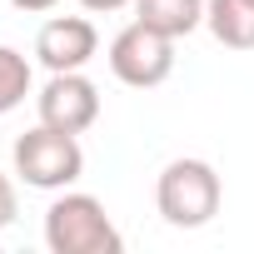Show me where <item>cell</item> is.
I'll return each instance as SVG.
<instances>
[{
    "instance_id": "obj_10",
    "label": "cell",
    "mask_w": 254,
    "mask_h": 254,
    "mask_svg": "<svg viewBox=\"0 0 254 254\" xmlns=\"http://www.w3.org/2000/svg\"><path fill=\"white\" fill-rule=\"evenodd\" d=\"M20 214V194H15V180L10 175H0V229H10Z\"/></svg>"
},
{
    "instance_id": "obj_3",
    "label": "cell",
    "mask_w": 254,
    "mask_h": 254,
    "mask_svg": "<svg viewBox=\"0 0 254 254\" xmlns=\"http://www.w3.org/2000/svg\"><path fill=\"white\" fill-rule=\"evenodd\" d=\"M15 160V175L30 185V190H70L80 175H85V150L75 135L65 130H50V125H35L25 130L10 150Z\"/></svg>"
},
{
    "instance_id": "obj_2",
    "label": "cell",
    "mask_w": 254,
    "mask_h": 254,
    "mask_svg": "<svg viewBox=\"0 0 254 254\" xmlns=\"http://www.w3.org/2000/svg\"><path fill=\"white\" fill-rule=\"evenodd\" d=\"M45 244H50V254H120L125 234L115 229V219L105 214V204L95 194L65 190L45 209Z\"/></svg>"
},
{
    "instance_id": "obj_5",
    "label": "cell",
    "mask_w": 254,
    "mask_h": 254,
    "mask_svg": "<svg viewBox=\"0 0 254 254\" xmlns=\"http://www.w3.org/2000/svg\"><path fill=\"white\" fill-rule=\"evenodd\" d=\"M35 110H40V125H50V130L85 135L90 125L100 120V85H95L85 70H55V75L40 85Z\"/></svg>"
},
{
    "instance_id": "obj_1",
    "label": "cell",
    "mask_w": 254,
    "mask_h": 254,
    "mask_svg": "<svg viewBox=\"0 0 254 254\" xmlns=\"http://www.w3.org/2000/svg\"><path fill=\"white\" fill-rule=\"evenodd\" d=\"M219 199H224V185H219V170L209 160H170L160 170V185H155V204L165 214V224L175 229H199L219 214Z\"/></svg>"
},
{
    "instance_id": "obj_11",
    "label": "cell",
    "mask_w": 254,
    "mask_h": 254,
    "mask_svg": "<svg viewBox=\"0 0 254 254\" xmlns=\"http://www.w3.org/2000/svg\"><path fill=\"white\" fill-rule=\"evenodd\" d=\"M80 5L90 15H110V10H125V5H135V0H80Z\"/></svg>"
},
{
    "instance_id": "obj_8",
    "label": "cell",
    "mask_w": 254,
    "mask_h": 254,
    "mask_svg": "<svg viewBox=\"0 0 254 254\" xmlns=\"http://www.w3.org/2000/svg\"><path fill=\"white\" fill-rule=\"evenodd\" d=\"M135 20H145L150 30L180 40V35L204 25V0H135Z\"/></svg>"
},
{
    "instance_id": "obj_9",
    "label": "cell",
    "mask_w": 254,
    "mask_h": 254,
    "mask_svg": "<svg viewBox=\"0 0 254 254\" xmlns=\"http://www.w3.org/2000/svg\"><path fill=\"white\" fill-rule=\"evenodd\" d=\"M35 75H30V60L15 50V45H0V115H10L25 95H30Z\"/></svg>"
},
{
    "instance_id": "obj_4",
    "label": "cell",
    "mask_w": 254,
    "mask_h": 254,
    "mask_svg": "<svg viewBox=\"0 0 254 254\" xmlns=\"http://www.w3.org/2000/svg\"><path fill=\"white\" fill-rule=\"evenodd\" d=\"M110 70H115L120 85H130V90H155L175 70V40L150 30L145 20H130L110 40Z\"/></svg>"
},
{
    "instance_id": "obj_7",
    "label": "cell",
    "mask_w": 254,
    "mask_h": 254,
    "mask_svg": "<svg viewBox=\"0 0 254 254\" xmlns=\"http://www.w3.org/2000/svg\"><path fill=\"white\" fill-rule=\"evenodd\" d=\"M204 25L224 50H254V0H204Z\"/></svg>"
},
{
    "instance_id": "obj_12",
    "label": "cell",
    "mask_w": 254,
    "mask_h": 254,
    "mask_svg": "<svg viewBox=\"0 0 254 254\" xmlns=\"http://www.w3.org/2000/svg\"><path fill=\"white\" fill-rule=\"evenodd\" d=\"M15 10H30V15H45V10H55L60 0H10Z\"/></svg>"
},
{
    "instance_id": "obj_6",
    "label": "cell",
    "mask_w": 254,
    "mask_h": 254,
    "mask_svg": "<svg viewBox=\"0 0 254 254\" xmlns=\"http://www.w3.org/2000/svg\"><path fill=\"white\" fill-rule=\"evenodd\" d=\"M100 55V30L85 15H50L35 35V60L55 75V70H85Z\"/></svg>"
}]
</instances>
